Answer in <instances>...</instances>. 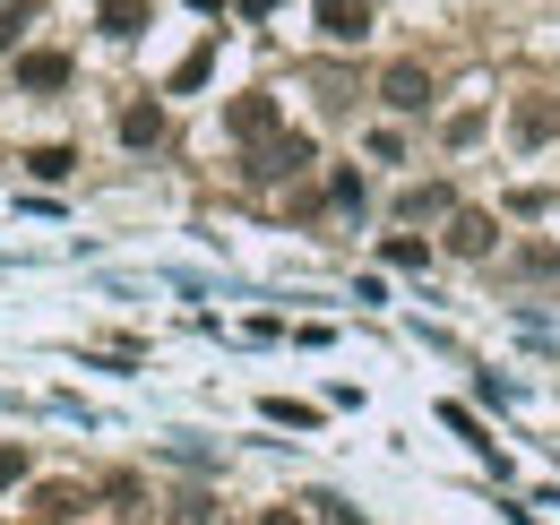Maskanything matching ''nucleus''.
<instances>
[{
    "label": "nucleus",
    "instance_id": "obj_16",
    "mask_svg": "<svg viewBox=\"0 0 560 525\" xmlns=\"http://www.w3.org/2000/svg\"><path fill=\"white\" fill-rule=\"evenodd\" d=\"M328 207H362V173H337V182H328Z\"/></svg>",
    "mask_w": 560,
    "mask_h": 525
},
{
    "label": "nucleus",
    "instance_id": "obj_14",
    "mask_svg": "<svg viewBox=\"0 0 560 525\" xmlns=\"http://www.w3.org/2000/svg\"><path fill=\"white\" fill-rule=\"evenodd\" d=\"M26 26H35V9H18V0H0V44H18Z\"/></svg>",
    "mask_w": 560,
    "mask_h": 525
},
{
    "label": "nucleus",
    "instance_id": "obj_9",
    "mask_svg": "<svg viewBox=\"0 0 560 525\" xmlns=\"http://www.w3.org/2000/svg\"><path fill=\"white\" fill-rule=\"evenodd\" d=\"M448 207H457V198H448V182H422V190L397 198V215H406V224H422V215H448Z\"/></svg>",
    "mask_w": 560,
    "mask_h": 525
},
{
    "label": "nucleus",
    "instance_id": "obj_12",
    "mask_svg": "<svg viewBox=\"0 0 560 525\" xmlns=\"http://www.w3.org/2000/svg\"><path fill=\"white\" fill-rule=\"evenodd\" d=\"M164 525H208V491H173V500H164Z\"/></svg>",
    "mask_w": 560,
    "mask_h": 525
},
{
    "label": "nucleus",
    "instance_id": "obj_3",
    "mask_svg": "<svg viewBox=\"0 0 560 525\" xmlns=\"http://www.w3.org/2000/svg\"><path fill=\"white\" fill-rule=\"evenodd\" d=\"M491 242H500V224H491L483 207H448V233H440L448 259H491Z\"/></svg>",
    "mask_w": 560,
    "mask_h": 525
},
{
    "label": "nucleus",
    "instance_id": "obj_10",
    "mask_svg": "<svg viewBox=\"0 0 560 525\" xmlns=\"http://www.w3.org/2000/svg\"><path fill=\"white\" fill-rule=\"evenodd\" d=\"M26 173H35V182H70L78 155H70V147H35V155H26Z\"/></svg>",
    "mask_w": 560,
    "mask_h": 525
},
{
    "label": "nucleus",
    "instance_id": "obj_18",
    "mask_svg": "<svg viewBox=\"0 0 560 525\" xmlns=\"http://www.w3.org/2000/svg\"><path fill=\"white\" fill-rule=\"evenodd\" d=\"M259 525H302V517H293V509H268V517H259Z\"/></svg>",
    "mask_w": 560,
    "mask_h": 525
},
{
    "label": "nucleus",
    "instance_id": "obj_4",
    "mask_svg": "<svg viewBox=\"0 0 560 525\" xmlns=\"http://www.w3.org/2000/svg\"><path fill=\"white\" fill-rule=\"evenodd\" d=\"M509 138H517V147H552L560 138V95H517V104H509Z\"/></svg>",
    "mask_w": 560,
    "mask_h": 525
},
{
    "label": "nucleus",
    "instance_id": "obj_11",
    "mask_svg": "<svg viewBox=\"0 0 560 525\" xmlns=\"http://www.w3.org/2000/svg\"><path fill=\"white\" fill-rule=\"evenodd\" d=\"M139 26H147V0H104V35H121V44H130Z\"/></svg>",
    "mask_w": 560,
    "mask_h": 525
},
{
    "label": "nucleus",
    "instance_id": "obj_6",
    "mask_svg": "<svg viewBox=\"0 0 560 525\" xmlns=\"http://www.w3.org/2000/svg\"><path fill=\"white\" fill-rule=\"evenodd\" d=\"M164 130H173V121H164V104H147V95H139V104H121V121H113V138L139 147V155H147V147H164Z\"/></svg>",
    "mask_w": 560,
    "mask_h": 525
},
{
    "label": "nucleus",
    "instance_id": "obj_8",
    "mask_svg": "<svg viewBox=\"0 0 560 525\" xmlns=\"http://www.w3.org/2000/svg\"><path fill=\"white\" fill-rule=\"evenodd\" d=\"M18 86L26 95H61L70 86V52H18Z\"/></svg>",
    "mask_w": 560,
    "mask_h": 525
},
{
    "label": "nucleus",
    "instance_id": "obj_15",
    "mask_svg": "<svg viewBox=\"0 0 560 525\" xmlns=\"http://www.w3.org/2000/svg\"><path fill=\"white\" fill-rule=\"evenodd\" d=\"M483 138V113H448V147H475Z\"/></svg>",
    "mask_w": 560,
    "mask_h": 525
},
{
    "label": "nucleus",
    "instance_id": "obj_19",
    "mask_svg": "<svg viewBox=\"0 0 560 525\" xmlns=\"http://www.w3.org/2000/svg\"><path fill=\"white\" fill-rule=\"evenodd\" d=\"M242 9H250V18H268V9H277V0H242Z\"/></svg>",
    "mask_w": 560,
    "mask_h": 525
},
{
    "label": "nucleus",
    "instance_id": "obj_2",
    "mask_svg": "<svg viewBox=\"0 0 560 525\" xmlns=\"http://www.w3.org/2000/svg\"><path fill=\"white\" fill-rule=\"evenodd\" d=\"M380 104H388V113H431L440 86H431V69H422V61H388V69H380Z\"/></svg>",
    "mask_w": 560,
    "mask_h": 525
},
{
    "label": "nucleus",
    "instance_id": "obj_5",
    "mask_svg": "<svg viewBox=\"0 0 560 525\" xmlns=\"http://www.w3.org/2000/svg\"><path fill=\"white\" fill-rule=\"evenodd\" d=\"M277 95H233V113H224V130L242 138V147H259V138H277Z\"/></svg>",
    "mask_w": 560,
    "mask_h": 525
},
{
    "label": "nucleus",
    "instance_id": "obj_1",
    "mask_svg": "<svg viewBox=\"0 0 560 525\" xmlns=\"http://www.w3.org/2000/svg\"><path fill=\"white\" fill-rule=\"evenodd\" d=\"M311 164H319V155H311V138H259V147H250V164H242V182H293V173H311Z\"/></svg>",
    "mask_w": 560,
    "mask_h": 525
},
{
    "label": "nucleus",
    "instance_id": "obj_20",
    "mask_svg": "<svg viewBox=\"0 0 560 525\" xmlns=\"http://www.w3.org/2000/svg\"><path fill=\"white\" fill-rule=\"evenodd\" d=\"M190 9H224V0H190Z\"/></svg>",
    "mask_w": 560,
    "mask_h": 525
},
{
    "label": "nucleus",
    "instance_id": "obj_13",
    "mask_svg": "<svg viewBox=\"0 0 560 525\" xmlns=\"http://www.w3.org/2000/svg\"><path fill=\"white\" fill-rule=\"evenodd\" d=\"M380 259H388V267H422V259H431V242H415V233H388V242H380Z\"/></svg>",
    "mask_w": 560,
    "mask_h": 525
},
{
    "label": "nucleus",
    "instance_id": "obj_17",
    "mask_svg": "<svg viewBox=\"0 0 560 525\" xmlns=\"http://www.w3.org/2000/svg\"><path fill=\"white\" fill-rule=\"evenodd\" d=\"M26 474V448H0V482H18Z\"/></svg>",
    "mask_w": 560,
    "mask_h": 525
},
{
    "label": "nucleus",
    "instance_id": "obj_7",
    "mask_svg": "<svg viewBox=\"0 0 560 525\" xmlns=\"http://www.w3.org/2000/svg\"><path fill=\"white\" fill-rule=\"evenodd\" d=\"M319 35L328 44H362L371 35V0H319Z\"/></svg>",
    "mask_w": 560,
    "mask_h": 525
}]
</instances>
